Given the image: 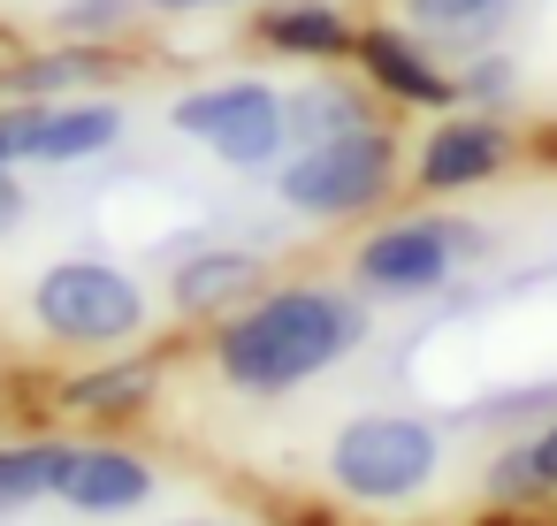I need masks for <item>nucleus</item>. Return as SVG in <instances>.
Listing matches in <instances>:
<instances>
[{
	"label": "nucleus",
	"instance_id": "nucleus-1",
	"mask_svg": "<svg viewBox=\"0 0 557 526\" xmlns=\"http://www.w3.org/2000/svg\"><path fill=\"white\" fill-rule=\"evenodd\" d=\"M359 336H367V313L344 290L283 283V290L245 298L214 328V374L237 397H283V389H306L313 374H329L344 351H359Z\"/></svg>",
	"mask_w": 557,
	"mask_h": 526
},
{
	"label": "nucleus",
	"instance_id": "nucleus-2",
	"mask_svg": "<svg viewBox=\"0 0 557 526\" xmlns=\"http://www.w3.org/2000/svg\"><path fill=\"white\" fill-rule=\"evenodd\" d=\"M389 191H397V138L382 123L290 146L275 161V199L290 214H306V222H351V214L382 206Z\"/></svg>",
	"mask_w": 557,
	"mask_h": 526
},
{
	"label": "nucleus",
	"instance_id": "nucleus-3",
	"mask_svg": "<svg viewBox=\"0 0 557 526\" xmlns=\"http://www.w3.org/2000/svg\"><path fill=\"white\" fill-rule=\"evenodd\" d=\"M32 321L39 336L70 343V351H115L146 336V290L115 267V260H54L32 283Z\"/></svg>",
	"mask_w": 557,
	"mask_h": 526
},
{
	"label": "nucleus",
	"instance_id": "nucleus-4",
	"mask_svg": "<svg viewBox=\"0 0 557 526\" xmlns=\"http://www.w3.org/2000/svg\"><path fill=\"white\" fill-rule=\"evenodd\" d=\"M443 473V435L412 412H359L329 442V480L351 503H412Z\"/></svg>",
	"mask_w": 557,
	"mask_h": 526
},
{
	"label": "nucleus",
	"instance_id": "nucleus-5",
	"mask_svg": "<svg viewBox=\"0 0 557 526\" xmlns=\"http://www.w3.org/2000/svg\"><path fill=\"white\" fill-rule=\"evenodd\" d=\"M169 130L214 153L222 168H275L290 153V108L268 77H222L169 108Z\"/></svg>",
	"mask_w": 557,
	"mask_h": 526
},
{
	"label": "nucleus",
	"instance_id": "nucleus-6",
	"mask_svg": "<svg viewBox=\"0 0 557 526\" xmlns=\"http://www.w3.org/2000/svg\"><path fill=\"white\" fill-rule=\"evenodd\" d=\"M481 229L473 222H450V214H412V222H389L374 229L359 252H351V275L359 290L374 298H428L458 275V260H481Z\"/></svg>",
	"mask_w": 557,
	"mask_h": 526
},
{
	"label": "nucleus",
	"instance_id": "nucleus-7",
	"mask_svg": "<svg viewBox=\"0 0 557 526\" xmlns=\"http://www.w3.org/2000/svg\"><path fill=\"white\" fill-rule=\"evenodd\" d=\"M511 161V130L496 123V115H450L443 108V123L420 138V153H412V184L420 191H473V184H488L496 168Z\"/></svg>",
	"mask_w": 557,
	"mask_h": 526
},
{
	"label": "nucleus",
	"instance_id": "nucleus-8",
	"mask_svg": "<svg viewBox=\"0 0 557 526\" xmlns=\"http://www.w3.org/2000/svg\"><path fill=\"white\" fill-rule=\"evenodd\" d=\"M161 473L153 458L123 450V442H70V473H62V496L77 518H131L138 503H153Z\"/></svg>",
	"mask_w": 557,
	"mask_h": 526
},
{
	"label": "nucleus",
	"instance_id": "nucleus-9",
	"mask_svg": "<svg viewBox=\"0 0 557 526\" xmlns=\"http://www.w3.org/2000/svg\"><path fill=\"white\" fill-rule=\"evenodd\" d=\"M351 62H359V77L382 92V100H397V108H458V77L420 47V39H405L397 24H374V32H359L351 39Z\"/></svg>",
	"mask_w": 557,
	"mask_h": 526
},
{
	"label": "nucleus",
	"instance_id": "nucleus-10",
	"mask_svg": "<svg viewBox=\"0 0 557 526\" xmlns=\"http://www.w3.org/2000/svg\"><path fill=\"white\" fill-rule=\"evenodd\" d=\"M351 24L336 0H275L260 9V47L268 54H290V62H344L351 54Z\"/></svg>",
	"mask_w": 557,
	"mask_h": 526
},
{
	"label": "nucleus",
	"instance_id": "nucleus-11",
	"mask_svg": "<svg viewBox=\"0 0 557 526\" xmlns=\"http://www.w3.org/2000/svg\"><path fill=\"white\" fill-rule=\"evenodd\" d=\"M283 108H290V146H313V138L367 130V123H374V85H367V77H329V70H313L298 92H283Z\"/></svg>",
	"mask_w": 557,
	"mask_h": 526
},
{
	"label": "nucleus",
	"instance_id": "nucleus-12",
	"mask_svg": "<svg viewBox=\"0 0 557 526\" xmlns=\"http://www.w3.org/2000/svg\"><path fill=\"white\" fill-rule=\"evenodd\" d=\"M260 283H268L260 252H230V245H214V252H191V260L176 267L169 298H176V313H237L245 298H260Z\"/></svg>",
	"mask_w": 557,
	"mask_h": 526
},
{
	"label": "nucleus",
	"instance_id": "nucleus-13",
	"mask_svg": "<svg viewBox=\"0 0 557 526\" xmlns=\"http://www.w3.org/2000/svg\"><path fill=\"white\" fill-rule=\"evenodd\" d=\"M115 138H123V108H115V100H62V108H47V130H39V168H77V161H100Z\"/></svg>",
	"mask_w": 557,
	"mask_h": 526
},
{
	"label": "nucleus",
	"instance_id": "nucleus-14",
	"mask_svg": "<svg viewBox=\"0 0 557 526\" xmlns=\"http://www.w3.org/2000/svg\"><path fill=\"white\" fill-rule=\"evenodd\" d=\"M153 366L146 359H108V366H92V374H70L62 381V404L70 412H85V419H123V412H138L146 397H153Z\"/></svg>",
	"mask_w": 557,
	"mask_h": 526
},
{
	"label": "nucleus",
	"instance_id": "nucleus-15",
	"mask_svg": "<svg viewBox=\"0 0 557 526\" xmlns=\"http://www.w3.org/2000/svg\"><path fill=\"white\" fill-rule=\"evenodd\" d=\"M70 473V442H0V511L54 503Z\"/></svg>",
	"mask_w": 557,
	"mask_h": 526
},
{
	"label": "nucleus",
	"instance_id": "nucleus-16",
	"mask_svg": "<svg viewBox=\"0 0 557 526\" xmlns=\"http://www.w3.org/2000/svg\"><path fill=\"white\" fill-rule=\"evenodd\" d=\"M85 77H108V62H100L92 47L70 39V54H39V62L16 70V100H39V92H54V85H85Z\"/></svg>",
	"mask_w": 557,
	"mask_h": 526
},
{
	"label": "nucleus",
	"instance_id": "nucleus-17",
	"mask_svg": "<svg viewBox=\"0 0 557 526\" xmlns=\"http://www.w3.org/2000/svg\"><path fill=\"white\" fill-rule=\"evenodd\" d=\"M47 130V100H0V168H32Z\"/></svg>",
	"mask_w": 557,
	"mask_h": 526
},
{
	"label": "nucleus",
	"instance_id": "nucleus-18",
	"mask_svg": "<svg viewBox=\"0 0 557 526\" xmlns=\"http://www.w3.org/2000/svg\"><path fill=\"white\" fill-rule=\"evenodd\" d=\"M511 0H405V16L420 32H488Z\"/></svg>",
	"mask_w": 557,
	"mask_h": 526
},
{
	"label": "nucleus",
	"instance_id": "nucleus-19",
	"mask_svg": "<svg viewBox=\"0 0 557 526\" xmlns=\"http://www.w3.org/2000/svg\"><path fill=\"white\" fill-rule=\"evenodd\" d=\"M131 16H138V0H70V9L54 16L62 24V39H115V32H131Z\"/></svg>",
	"mask_w": 557,
	"mask_h": 526
},
{
	"label": "nucleus",
	"instance_id": "nucleus-20",
	"mask_svg": "<svg viewBox=\"0 0 557 526\" xmlns=\"http://www.w3.org/2000/svg\"><path fill=\"white\" fill-rule=\"evenodd\" d=\"M488 496H496V503H542V480H534L527 450H504V458L488 465Z\"/></svg>",
	"mask_w": 557,
	"mask_h": 526
},
{
	"label": "nucleus",
	"instance_id": "nucleus-21",
	"mask_svg": "<svg viewBox=\"0 0 557 526\" xmlns=\"http://www.w3.org/2000/svg\"><path fill=\"white\" fill-rule=\"evenodd\" d=\"M511 92V62L504 54H481L466 77H458V100H504Z\"/></svg>",
	"mask_w": 557,
	"mask_h": 526
},
{
	"label": "nucleus",
	"instance_id": "nucleus-22",
	"mask_svg": "<svg viewBox=\"0 0 557 526\" xmlns=\"http://www.w3.org/2000/svg\"><path fill=\"white\" fill-rule=\"evenodd\" d=\"M519 450H527V465H534L542 496H557V419H542V427H534V435H527Z\"/></svg>",
	"mask_w": 557,
	"mask_h": 526
},
{
	"label": "nucleus",
	"instance_id": "nucleus-23",
	"mask_svg": "<svg viewBox=\"0 0 557 526\" xmlns=\"http://www.w3.org/2000/svg\"><path fill=\"white\" fill-rule=\"evenodd\" d=\"M24 214H32L24 176H16V168H0V237H16V229H24Z\"/></svg>",
	"mask_w": 557,
	"mask_h": 526
},
{
	"label": "nucleus",
	"instance_id": "nucleus-24",
	"mask_svg": "<svg viewBox=\"0 0 557 526\" xmlns=\"http://www.w3.org/2000/svg\"><path fill=\"white\" fill-rule=\"evenodd\" d=\"M146 9H161V16H191V9H237V0H146Z\"/></svg>",
	"mask_w": 557,
	"mask_h": 526
},
{
	"label": "nucleus",
	"instance_id": "nucleus-25",
	"mask_svg": "<svg viewBox=\"0 0 557 526\" xmlns=\"http://www.w3.org/2000/svg\"><path fill=\"white\" fill-rule=\"evenodd\" d=\"M169 526H230V518H169Z\"/></svg>",
	"mask_w": 557,
	"mask_h": 526
}]
</instances>
